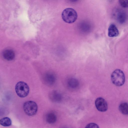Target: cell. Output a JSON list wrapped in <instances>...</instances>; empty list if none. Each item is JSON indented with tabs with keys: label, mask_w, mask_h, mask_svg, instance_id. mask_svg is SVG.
I'll use <instances>...</instances> for the list:
<instances>
[{
	"label": "cell",
	"mask_w": 128,
	"mask_h": 128,
	"mask_svg": "<svg viewBox=\"0 0 128 128\" xmlns=\"http://www.w3.org/2000/svg\"><path fill=\"white\" fill-rule=\"evenodd\" d=\"M49 98L52 102H60L62 99V95L57 90H54L51 92L49 95Z\"/></svg>",
	"instance_id": "obj_8"
},
{
	"label": "cell",
	"mask_w": 128,
	"mask_h": 128,
	"mask_svg": "<svg viewBox=\"0 0 128 128\" xmlns=\"http://www.w3.org/2000/svg\"><path fill=\"white\" fill-rule=\"evenodd\" d=\"M68 86L72 88H77L79 85V82L76 79L71 78L68 80Z\"/></svg>",
	"instance_id": "obj_12"
},
{
	"label": "cell",
	"mask_w": 128,
	"mask_h": 128,
	"mask_svg": "<svg viewBox=\"0 0 128 128\" xmlns=\"http://www.w3.org/2000/svg\"><path fill=\"white\" fill-rule=\"evenodd\" d=\"M14 52L10 49H6L4 50L2 52V56L5 59L8 60H11L15 57Z\"/></svg>",
	"instance_id": "obj_9"
},
{
	"label": "cell",
	"mask_w": 128,
	"mask_h": 128,
	"mask_svg": "<svg viewBox=\"0 0 128 128\" xmlns=\"http://www.w3.org/2000/svg\"><path fill=\"white\" fill-rule=\"evenodd\" d=\"M111 79L113 83L118 86H122L125 81L124 74L121 70L117 69L115 70L112 73Z\"/></svg>",
	"instance_id": "obj_2"
},
{
	"label": "cell",
	"mask_w": 128,
	"mask_h": 128,
	"mask_svg": "<svg viewBox=\"0 0 128 128\" xmlns=\"http://www.w3.org/2000/svg\"><path fill=\"white\" fill-rule=\"evenodd\" d=\"M108 35L110 37H114L118 36L119 34L118 30L114 24H111L109 26L108 29Z\"/></svg>",
	"instance_id": "obj_10"
},
{
	"label": "cell",
	"mask_w": 128,
	"mask_h": 128,
	"mask_svg": "<svg viewBox=\"0 0 128 128\" xmlns=\"http://www.w3.org/2000/svg\"><path fill=\"white\" fill-rule=\"evenodd\" d=\"M0 124L1 125L3 126H8L11 125L12 121L10 118L5 117L0 120Z\"/></svg>",
	"instance_id": "obj_14"
},
{
	"label": "cell",
	"mask_w": 128,
	"mask_h": 128,
	"mask_svg": "<svg viewBox=\"0 0 128 128\" xmlns=\"http://www.w3.org/2000/svg\"><path fill=\"white\" fill-rule=\"evenodd\" d=\"M119 2L120 5L123 7H128V0H119Z\"/></svg>",
	"instance_id": "obj_15"
},
{
	"label": "cell",
	"mask_w": 128,
	"mask_h": 128,
	"mask_svg": "<svg viewBox=\"0 0 128 128\" xmlns=\"http://www.w3.org/2000/svg\"><path fill=\"white\" fill-rule=\"evenodd\" d=\"M95 105L97 109L101 112H104L108 108L107 103L105 100L102 97L97 98L95 101Z\"/></svg>",
	"instance_id": "obj_6"
},
{
	"label": "cell",
	"mask_w": 128,
	"mask_h": 128,
	"mask_svg": "<svg viewBox=\"0 0 128 128\" xmlns=\"http://www.w3.org/2000/svg\"><path fill=\"white\" fill-rule=\"evenodd\" d=\"M114 16L120 23L122 24L127 20L128 16L124 11L120 10H117L114 13Z\"/></svg>",
	"instance_id": "obj_7"
},
{
	"label": "cell",
	"mask_w": 128,
	"mask_h": 128,
	"mask_svg": "<svg viewBox=\"0 0 128 128\" xmlns=\"http://www.w3.org/2000/svg\"><path fill=\"white\" fill-rule=\"evenodd\" d=\"M70 2H75L78 1V0H69Z\"/></svg>",
	"instance_id": "obj_17"
},
{
	"label": "cell",
	"mask_w": 128,
	"mask_h": 128,
	"mask_svg": "<svg viewBox=\"0 0 128 128\" xmlns=\"http://www.w3.org/2000/svg\"><path fill=\"white\" fill-rule=\"evenodd\" d=\"M85 128H98L99 127L98 125L95 123H91L87 124Z\"/></svg>",
	"instance_id": "obj_16"
},
{
	"label": "cell",
	"mask_w": 128,
	"mask_h": 128,
	"mask_svg": "<svg viewBox=\"0 0 128 128\" xmlns=\"http://www.w3.org/2000/svg\"><path fill=\"white\" fill-rule=\"evenodd\" d=\"M42 78L44 83L48 86H52L54 84L56 80L55 75L50 72H47L44 74Z\"/></svg>",
	"instance_id": "obj_5"
},
{
	"label": "cell",
	"mask_w": 128,
	"mask_h": 128,
	"mask_svg": "<svg viewBox=\"0 0 128 128\" xmlns=\"http://www.w3.org/2000/svg\"><path fill=\"white\" fill-rule=\"evenodd\" d=\"M45 118L47 122L50 124L55 123L57 120V117L56 114L52 112H50L47 114Z\"/></svg>",
	"instance_id": "obj_11"
},
{
	"label": "cell",
	"mask_w": 128,
	"mask_h": 128,
	"mask_svg": "<svg viewBox=\"0 0 128 128\" xmlns=\"http://www.w3.org/2000/svg\"><path fill=\"white\" fill-rule=\"evenodd\" d=\"M23 108L24 112L27 115L29 116H32L37 113L38 106L35 102L28 101L24 103Z\"/></svg>",
	"instance_id": "obj_4"
},
{
	"label": "cell",
	"mask_w": 128,
	"mask_h": 128,
	"mask_svg": "<svg viewBox=\"0 0 128 128\" xmlns=\"http://www.w3.org/2000/svg\"><path fill=\"white\" fill-rule=\"evenodd\" d=\"M15 90L17 95L20 98H24L28 94L30 88L27 84L24 82L20 81L16 84Z\"/></svg>",
	"instance_id": "obj_3"
},
{
	"label": "cell",
	"mask_w": 128,
	"mask_h": 128,
	"mask_svg": "<svg viewBox=\"0 0 128 128\" xmlns=\"http://www.w3.org/2000/svg\"><path fill=\"white\" fill-rule=\"evenodd\" d=\"M62 18L65 22L71 24L74 22L77 18V14L76 12L72 8L65 9L62 12Z\"/></svg>",
	"instance_id": "obj_1"
},
{
	"label": "cell",
	"mask_w": 128,
	"mask_h": 128,
	"mask_svg": "<svg viewBox=\"0 0 128 128\" xmlns=\"http://www.w3.org/2000/svg\"><path fill=\"white\" fill-rule=\"evenodd\" d=\"M119 109L122 114L125 115H128V104L127 103H121L119 106Z\"/></svg>",
	"instance_id": "obj_13"
}]
</instances>
